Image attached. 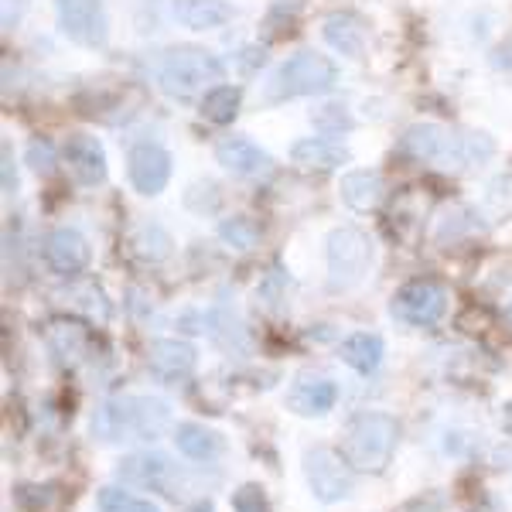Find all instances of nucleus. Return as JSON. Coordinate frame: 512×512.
<instances>
[{
    "mask_svg": "<svg viewBox=\"0 0 512 512\" xmlns=\"http://www.w3.org/2000/svg\"><path fill=\"white\" fill-rule=\"evenodd\" d=\"M400 154L448 171H468L492 158L495 140L489 134H472V130L465 134V130H451L441 123H414L403 130Z\"/></svg>",
    "mask_w": 512,
    "mask_h": 512,
    "instance_id": "f257e3e1",
    "label": "nucleus"
},
{
    "mask_svg": "<svg viewBox=\"0 0 512 512\" xmlns=\"http://www.w3.org/2000/svg\"><path fill=\"white\" fill-rule=\"evenodd\" d=\"M171 427V403L158 396H117L106 400L93 417V434L106 444L158 441Z\"/></svg>",
    "mask_w": 512,
    "mask_h": 512,
    "instance_id": "f03ea898",
    "label": "nucleus"
},
{
    "mask_svg": "<svg viewBox=\"0 0 512 512\" xmlns=\"http://www.w3.org/2000/svg\"><path fill=\"white\" fill-rule=\"evenodd\" d=\"M342 79L338 65L321 52H294L287 62H280L274 69V76L267 79L263 86V99L267 103H287V99H297V96H325L332 93Z\"/></svg>",
    "mask_w": 512,
    "mask_h": 512,
    "instance_id": "7ed1b4c3",
    "label": "nucleus"
},
{
    "mask_svg": "<svg viewBox=\"0 0 512 512\" xmlns=\"http://www.w3.org/2000/svg\"><path fill=\"white\" fill-rule=\"evenodd\" d=\"M396 441H400V424L390 414L366 410L349 424L342 437V458L349 461L355 472H383L393 461Z\"/></svg>",
    "mask_w": 512,
    "mask_h": 512,
    "instance_id": "20e7f679",
    "label": "nucleus"
},
{
    "mask_svg": "<svg viewBox=\"0 0 512 512\" xmlns=\"http://www.w3.org/2000/svg\"><path fill=\"white\" fill-rule=\"evenodd\" d=\"M222 79H226V62L192 45L171 48L158 65V86L171 99H192L198 93H209Z\"/></svg>",
    "mask_w": 512,
    "mask_h": 512,
    "instance_id": "39448f33",
    "label": "nucleus"
},
{
    "mask_svg": "<svg viewBox=\"0 0 512 512\" xmlns=\"http://www.w3.org/2000/svg\"><path fill=\"white\" fill-rule=\"evenodd\" d=\"M325 256H328V287H332V291H352V287H359L362 280L369 277V270H373L376 246L362 229L338 226L328 233Z\"/></svg>",
    "mask_w": 512,
    "mask_h": 512,
    "instance_id": "423d86ee",
    "label": "nucleus"
},
{
    "mask_svg": "<svg viewBox=\"0 0 512 512\" xmlns=\"http://www.w3.org/2000/svg\"><path fill=\"white\" fill-rule=\"evenodd\" d=\"M59 31L79 48H103L110 38V18L103 0H55Z\"/></svg>",
    "mask_w": 512,
    "mask_h": 512,
    "instance_id": "0eeeda50",
    "label": "nucleus"
},
{
    "mask_svg": "<svg viewBox=\"0 0 512 512\" xmlns=\"http://www.w3.org/2000/svg\"><path fill=\"white\" fill-rule=\"evenodd\" d=\"M352 472L355 468L332 448H315V451L304 454V478H308V489L318 502H325V506L349 499Z\"/></svg>",
    "mask_w": 512,
    "mask_h": 512,
    "instance_id": "6e6552de",
    "label": "nucleus"
},
{
    "mask_svg": "<svg viewBox=\"0 0 512 512\" xmlns=\"http://www.w3.org/2000/svg\"><path fill=\"white\" fill-rule=\"evenodd\" d=\"M393 318L414 328H434L448 311V291L437 280H410L393 294Z\"/></svg>",
    "mask_w": 512,
    "mask_h": 512,
    "instance_id": "1a4fd4ad",
    "label": "nucleus"
},
{
    "mask_svg": "<svg viewBox=\"0 0 512 512\" xmlns=\"http://www.w3.org/2000/svg\"><path fill=\"white\" fill-rule=\"evenodd\" d=\"M117 475H120V482L140 485V489H154L161 495H171V499H178L181 482H185V472L161 451L130 454V458L120 461Z\"/></svg>",
    "mask_w": 512,
    "mask_h": 512,
    "instance_id": "9d476101",
    "label": "nucleus"
},
{
    "mask_svg": "<svg viewBox=\"0 0 512 512\" xmlns=\"http://www.w3.org/2000/svg\"><path fill=\"white\" fill-rule=\"evenodd\" d=\"M171 171H175V158L168 154V147L154 144V140H140V144L130 147L127 178L137 195H147V198L161 195L171 181Z\"/></svg>",
    "mask_w": 512,
    "mask_h": 512,
    "instance_id": "9b49d317",
    "label": "nucleus"
},
{
    "mask_svg": "<svg viewBox=\"0 0 512 512\" xmlns=\"http://www.w3.org/2000/svg\"><path fill=\"white\" fill-rule=\"evenodd\" d=\"M216 161L236 178H267L274 171V158L243 134H229L216 144Z\"/></svg>",
    "mask_w": 512,
    "mask_h": 512,
    "instance_id": "f8f14e48",
    "label": "nucleus"
},
{
    "mask_svg": "<svg viewBox=\"0 0 512 512\" xmlns=\"http://www.w3.org/2000/svg\"><path fill=\"white\" fill-rule=\"evenodd\" d=\"M45 263L55 277H79L89 267V243L79 229L59 226L45 236Z\"/></svg>",
    "mask_w": 512,
    "mask_h": 512,
    "instance_id": "ddd939ff",
    "label": "nucleus"
},
{
    "mask_svg": "<svg viewBox=\"0 0 512 512\" xmlns=\"http://www.w3.org/2000/svg\"><path fill=\"white\" fill-rule=\"evenodd\" d=\"M65 164H69L72 178L86 188H96L106 181V151L93 134H72L62 147Z\"/></svg>",
    "mask_w": 512,
    "mask_h": 512,
    "instance_id": "4468645a",
    "label": "nucleus"
},
{
    "mask_svg": "<svg viewBox=\"0 0 512 512\" xmlns=\"http://www.w3.org/2000/svg\"><path fill=\"white\" fill-rule=\"evenodd\" d=\"M198 352L195 345L181 342V338H158L147 352V366L151 373L164 379V383H178V379H188L195 373Z\"/></svg>",
    "mask_w": 512,
    "mask_h": 512,
    "instance_id": "2eb2a0df",
    "label": "nucleus"
},
{
    "mask_svg": "<svg viewBox=\"0 0 512 512\" xmlns=\"http://www.w3.org/2000/svg\"><path fill=\"white\" fill-rule=\"evenodd\" d=\"M338 403V386L328 376H301L287 393V407L301 417H325Z\"/></svg>",
    "mask_w": 512,
    "mask_h": 512,
    "instance_id": "dca6fc26",
    "label": "nucleus"
},
{
    "mask_svg": "<svg viewBox=\"0 0 512 512\" xmlns=\"http://www.w3.org/2000/svg\"><path fill=\"white\" fill-rule=\"evenodd\" d=\"M338 195H342V202L355 212H373L386 198V178L379 175L376 168L345 171L342 181H338Z\"/></svg>",
    "mask_w": 512,
    "mask_h": 512,
    "instance_id": "f3484780",
    "label": "nucleus"
},
{
    "mask_svg": "<svg viewBox=\"0 0 512 512\" xmlns=\"http://www.w3.org/2000/svg\"><path fill=\"white\" fill-rule=\"evenodd\" d=\"M171 14L192 31H216L233 21L236 11L229 0H171Z\"/></svg>",
    "mask_w": 512,
    "mask_h": 512,
    "instance_id": "a211bd4d",
    "label": "nucleus"
},
{
    "mask_svg": "<svg viewBox=\"0 0 512 512\" xmlns=\"http://www.w3.org/2000/svg\"><path fill=\"white\" fill-rule=\"evenodd\" d=\"M291 161L304 171H335L342 164H349L352 154L328 137H304L291 144Z\"/></svg>",
    "mask_w": 512,
    "mask_h": 512,
    "instance_id": "6ab92c4d",
    "label": "nucleus"
},
{
    "mask_svg": "<svg viewBox=\"0 0 512 512\" xmlns=\"http://www.w3.org/2000/svg\"><path fill=\"white\" fill-rule=\"evenodd\" d=\"M321 38L345 59H362L366 55V24L355 14H328L325 24H321Z\"/></svg>",
    "mask_w": 512,
    "mask_h": 512,
    "instance_id": "aec40b11",
    "label": "nucleus"
},
{
    "mask_svg": "<svg viewBox=\"0 0 512 512\" xmlns=\"http://www.w3.org/2000/svg\"><path fill=\"white\" fill-rule=\"evenodd\" d=\"M175 448L185 454L188 461H216L222 451H226V437L212 427H202V424H178L175 427Z\"/></svg>",
    "mask_w": 512,
    "mask_h": 512,
    "instance_id": "412c9836",
    "label": "nucleus"
},
{
    "mask_svg": "<svg viewBox=\"0 0 512 512\" xmlns=\"http://www.w3.org/2000/svg\"><path fill=\"white\" fill-rule=\"evenodd\" d=\"M338 355L349 369H355L359 376H373L379 366H383V355H386V345L383 338L373 335V332H355L338 345Z\"/></svg>",
    "mask_w": 512,
    "mask_h": 512,
    "instance_id": "4be33fe9",
    "label": "nucleus"
},
{
    "mask_svg": "<svg viewBox=\"0 0 512 512\" xmlns=\"http://www.w3.org/2000/svg\"><path fill=\"white\" fill-rule=\"evenodd\" d=\"M239 106H243V89L229 86V82H219V86H212L209 93H202L198 113H202V120L226 127V123H233L239 117Z\"/></svg>",
    "mask_w": 512,
    "mask_h": 512,
    "instance_id": "5701e85b",
    "label": "nucleus"
},
{
    "mask_svg": "<svg viewBox=\"0 0 512 512\" xmlns=\"http://www.w3.org/2000/svg\"><path fill=\"white\" fill-rule=\"evenodd\" d=\"M482 216L492 222H512V171H502L485 185Z\"/></svg>",
    "mask_w": 512,
    "mask_h": 512,
    "instance_id": "b1692460",
    "label": "nucleus"
},
{
    "mask_svg": "<svg viewBox=\"0 0 512 512\" xmlns=\"http://www.w3.org/2000/svg\"><path fill=\"white\" fill-rule=\"evenodd\" d=\"M219 239L229 246V250L250 253L256 243H260V226L250 216H229L219 222Z\"/></svg>",
    "mask_w": 512,
    "mask_h": 512,
    "instance_id": "393cba45",
    "label": "nucleus"
},
{
    "mask_svg": "<svg viewBox=\"0 0 512 512\" xmlns=\"http://www.w3.org/2000/svg\"><path fill=\"white\" fill-rule=\"evenodd\" d=\"M134 250H137V256H144V260L161 263L171 256V236L164 233L158 222H144V226H137V233H134Z\"/></svg>",
    "mask_w": 512,
    "mask_h": 512,
    "instance_id": "a878e982",
    "label": "nucleus"
},
{
    "mask_svg": "<svg viewBox=\"0 0 512 512\" xmlns=\"http://www.w3.org/2000/svg\"><path fill=\"white\" fill-rule=\"evenodd\" d=\"M96 509L99 512H161L154 502L140 499V495L127 492V489H117V485H106V489H99Z\"/></svg>",
    "mask_w": 512,
    "mask_h": 512,
    "instance_id": "bb28decb",
    "label": "nucleus"
},
{
    "mask_svg": "<svg viewBox=\"0 0 512 512\" xmlns=\"http://www.w3.org/2000/svg\"><path fill=\"white\" fill-rule=\"evenodd\" d=\"M311 123H315V130H321V134L338 137V134H349V130L355 127V117L349 113V106L325 103V106H318V110L311 113Z\"/></svg>",
    "mask_w": 512,
    "mask_h": 512,
    "instance_id": "cd10ccee",
    "label": "nucleus"
},
{
    "mask_svg": "<svg viewBox=\"0 0 512 512\" xmlns=\"http://www.w3.org/2000/svg\"><path fill=\"white\" fill-rule=\"evenodd\" d=\"M24 164H28L35 175H52L55 171V144L45 137H35L24 151Z\"/></svg>",
    "mask_w": 512,
    "mask_h": 512,
    "instance_id": "c85d7f7f",
    "label": "nucleus"
},
{
    "mask_svg": "<svg viewBox=\"0 0 512 512\" xmlns=\"http://www.w3.org/2000/svg\"><path fill=\"white\" fill-rule=\"evenodd\" d=\"M233 512H274L260 485H239L233 492Z\"/></svg>",
    "mask_w": 512,
    "mask_h": 512,
    "instance_id": "c756f323",
    "label": "nucleus"
},
{
    "mask_svg": "<svg viewBox=\"0 0 512 512\" xmlns=\"http://www.w3.org/2000/svg\"><path fill=\"white\" fill-rule=\"evenodd\" d=\"M301 11H304V0H274L270 11H267V18H263V28L267 31L284 28V24H291Z\"/></svg>",
    "mask_w": 512,
    "mask_h": 512,
    "instance_id": "7c9ffc66",
    "label": "nucleus"
},
{
    "mask_svg": "<svg viewBox=\"0 0 512 512\" xmlns=\"http://www.w3.org/2000/svg\"><path fill=\"white\" fill-rule=\"evenodd\" d=\"M0 185H4V195L18 192V168H14L11 140H4V144H0Z\"/></svg>",
    "mask_w": 512,
    "mask_h": 512,
    "instance_id": "2f4dec72",
    "label": "nucleus"
},
{
    "mask_svg": "<svg viewBox=\"0 0 512 512\" xmlns=\"http://www.w3.org/2000/svg\"><path fill=\"white\" fill-rule=\"evenodd\" d=\"M263 65H267V48L263 45H246L243 52L236 55V69L243 72V76H256Z\"/></svg>",
    "mask_w": 512,
    "mask_h": 512,
    "instance_id": "473e14b6",
    "label": "nucleus"
},
{
    "mask_svg": "<svg viewBox=\"0 0 512 512\" xmlns=\"http://www.w3.org/2000/svg\"><path fill=\"white\" fill-rule=\"evenodd\" d=\"M31 0H0V24H4L7 31L18 28L24 21V14H28Z\"/></svg>",
    "mask_w": 512,
    "mask_h": 512,
    "instance_id": "72a5a7b5",
    "label": "nucleus"
},
{
    "mask_svg": "<svg viewBox=\"0 0 512 512\" xmlns=\"http://www.w3.org/2000/svg\"><path fill=\"white\" fill-rule=\"evenodd\" d=\"M489 62H492V69H506V72H512V41H506V45H499L495 52L489 55Z\"/></svg>",
    "mask_w": 512,
    "mask_h": 512,
    "instance_id": "f704fd0d",
    "label": "nucleus"
},
{
    "mask_svg": "<svg viewBox=\"0 0 512 512\" xmlns=\"http://www.w3.org/2000/svg\"><path fill=\"white\" fill-rule=\"evenodd\" d=\"M192 512H212V502H198Z\"/></svg>",
    "mask_w": 512,
    "mask_h": 512,
    "instance_id": "c9c22d12",
    "label": "nucleus"
},
{
    "mask_svg": "<svg viewBox=\"0 0 512 512\" xmlns=\"http://www.w3.org/2000/svg\"><path fill=\"white\" fill-rule=\"evenodd\" d=\"M506 318L512 321V304H509V308H506Z\"/></svg>",
    "mask_w": 512,
    "mask_h": 512,
    "instance_id": "e433bc0d",
    "label": "nucleus"
}]
</instances>
